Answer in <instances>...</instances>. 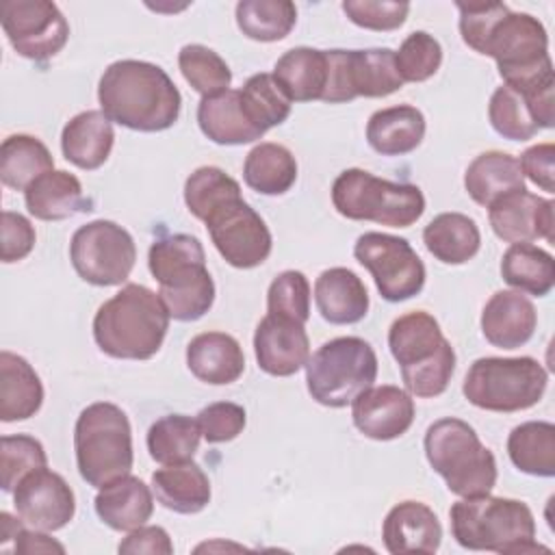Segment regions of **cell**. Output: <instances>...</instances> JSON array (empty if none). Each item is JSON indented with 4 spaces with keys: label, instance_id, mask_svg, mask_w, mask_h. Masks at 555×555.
<instances>
[{
    "label": "cell",
    "instance_id": "6da1fadb",
    "mask_svg": "<svg viewBox=\"0 0 555 555\" xmlns=\"http://www.w3.org/2000/svg\"><path fill=\"white\" fill-rule=\"evenodd\" d=\"M102 113L137 132H160L180 117L182 95L169 74L147 61L111 63L98 85Z\"/></svg>",
    "mask_w": 555,
    "mask_h": 555
},
{
    "label": "cell",
    "instance_id": "7a4b0ae2",
    "mask_svg": "<svg viewBox=\"0 0 555 555\" xmlns=\"http://www.w3.org/2000/svg\"><path fill=\"white\" fill-rule=\"evenodd\" d=\"M169 319L158 293L143 284H126L98 308L93 340L111 358L150 360L167 336Z\"/></svg>",
    "mask_w": 555,
    "mask_h": 555
},
{
    "label": "cell",
    "instance_id": "3957f363",
    "mask_svg": "<svg viewBox=\"0 0 555 555\" xmlns=\"http://www.w3.org/2000/svg\"><path fill=\"white\" fill-rule=\"evenodd\" d=\"M451 533L468 551L527 555L544 551L535 542V520L527 503L505 496H468L451 505Z\"/></svg>",
    "mask_w": 555,
    "mask_h": 555
},
{
    "label": "cell",
    "instance_id": "277c9868",
    "mask_svg": "<svg viewBox=\"0 0 555 555\" xmlns=\"http://www.w3.org/2000/svg\"><path fill=\"white\" fill-rule=\"evenodd\" d=\"M147 267L160 284L158 297L176 321L202 319L215 301V282L197 236L169 234L150 245Z\"/></svg>",
    "mask_w": 555,
    "mask_h": 555
},
{
    "label": "cell",
    "instance_id": "5b68a950",
    "mask_svg": "<svg viewBox=\"0 0 555 555\" xmlns=\"http://www.w3.org/2000/svg\"><path fill=\"white\" fill-rule=\"evenodd\" d=\"M388 347L410 395L429 399L447 390L455 371V351L429 312L414 310L395 319Z\"/></svg>",
    "mask_w": 555,
    "mask_h": 555
},
{
    "label": "cell",
    "instance_id": "8992f818",
    "mask_svg": "<svg viewBox=\"0 0 555 555\" xmlns=\"http://www.w3.org/2000/svg\"><path fill=\"white\" fill-rule=\"evenodd\" d=\"M423 447L429 466L453 494L468 499L490 494L494 488L496 460L466 421L447 416L431 423Z\"/></svg>",
    "mask_w": 555,
    "mask_h": 555
},
{
    "label": "cell",
    "instance_id": "52a82bcc",
    "mask_svg": "<svg viewBox=\"0 0 555 555\" xmlns=\"http://www.w3.org/2000/svg\"><path fill=\"white\" fill-rule=\"evenodd\" d=\"M479 54L492 56L503 85L516 91L555 85L546 28L529 13L507 9L488 30Z\"/></svg>",
    "mask_w": 555,
    "mask_h": 555
},
{
    "label": "cell",
    "instance_id": "ba28073f",
    "mask_svg": "<svg viewBox=\"0 0 555 555\" xmlns=\"http://www.w3.org/2000/svg\"><path fill=\"white\" fill-rule=\"evenodd\" d=\"M74 451L80 477L102 488L132 468V429L126 412L108 401L87 405L74 427Z\"/></svg>",
    "mask_w": 555,
    "mask_h": 555
},
{
    "label": "cell",
    "instance_id": "9c48e42d",
    "mask_svg": "<svg viewBox=\"0 0 555 555\" xmlns=\"http://www.w3.org/2000/svg\"><path fill=\"white\" fill-rule=\"evenodd\" d=\"M332 204L347 219L388 228H408L425 212V195L416 184L390 182L358 167L338 173Z\"/></svg>",
    "mask_w": 555,
    "mask_h": 555
},
{
    "label": "cell",
    "instance_id": "30bf717a",
    "mask_svg": "<svg viewBox=\"0 0 555 555\" xmlns=\"http://www.w3.org/2000/svg\"><path fill=\"white\" fill-rule=\"evenodd\" d=\"M377 377V356L358 336H338L323 343L306 362L310 397L325 408H345Z\"/></svg>",
    "mask_w": 555,
    "mask_h": 555
},
{
    "label": "cell",
    "instance_id": "8fae6325",
    "mask_svg": "<svg viewBox=\"0 0 555 555\" xmlns=\"http://www.w3.org/2000/svg\"><path fill=\"white\" fill-rule=\"evenodd\" d=\"M546 384L548 373L535 358H479L470 364L462 392L475 408L520 412L542 399Z\"/></svg>",
    "mask_w": 555,
    "mask_h": 555
},
{
    "label": "cell",
    "instance_id": "7c38bea8",
    "mask_svg": "<svg viewBox=\"0 0 555 555\" xmlns=\"http://www.w3.org/2000/svg\"><path fill=\"white\" fill-rule=\"evenodd\" d=\"M69 260L85 282L117 286L132 273L137 247L126 228L108 219H95L74 232Z\"/></svg>",
    "mask_w": 555,
    "mask_h": 555
},
{
    "label": "cell",
    "instance_id": "4fadbf2b",
    "mask_svg": "<svg viewBox=\"0 0 555 555\" xmlns=\"http://www.w3.org/2000/svg\"><path fill=\"white\" fill-rule=\"evenodd\" d=\"M353 256L371 273L379 295L390 304L412 299L425 286V264L401 236L364 232L353 245Z\"/></svg>",
    "mask_w": 555,
    "mask_h": 555
},
{
    "label": "cell",
    "instance_id": "5bb4252c",
    "mask_svg": "<svg viewBox=\"0 0 555 555\" xmlns=\"http://www.w3.org/2000/svg\"><path fill=\"white\" fill-rule=\"evenodd\" d=\"M204 223L221 258L236 269H254L271 254L273 238L264 219L241 195L217 206Z\"/></svg>",
    "mask_w": 555,
    "mask_h": 555
},
{
    "label": "cell",
    "instance_id": "9a60e30c",
    "mask_svg": "<svg viewBox=\"0 0 555 555\" xmlns=\"http://www.w3.org/2000/svg\"><path fill=\"white\" fill-rule=\"evenodd\" d=\"M0 24L13 50L30 61L52 59L69 39V24L50 0H7Z\"/></svg>",
    "mask_w": 555,
    "mask_h": 555
},
{
    "label": "cell",
    "instance_id": "2e32d148",
    "mask_svg": "<svg viewBox=\"0 0 555 555\" xmlns=\"http://www.w3.org/2000/svg\"><path fill=\"white\" fill-rule=\"evenodd\" d=\"M13 505L20 520L39 531H59L76 514V496L67 481L50 470L28 473L13 490Z\"/></svg>",
    "mask_w": 555,
    "mask_h": 555
},
{
    "label": "cell",
    "instance_id": "e0dca14e",
    "mask_svg": "<svg viewBox=\"0 0 555 555\" xmlns=\"http://www.w3.org/2000/svg\"><path fill=\"white\" fill-rule=\"evenodd\" d=\"M553 199L520 189L490 204L488 219L492 232L505 243H531L535 238L553 243Z\"/></svg>",
    "mask_w": 555,
    "mask_h": 555
},
{
    "label": "cell",
    "instance_id": "ac0fdd59",
    "mask_svg": "<svg viewBox=\"0 0 555 555\" xmlns=\"http://www.w3.org/2000/svg\"><path fill=\"white\" fill-rule=\"evenodd\" d=\"M351 418L366 438L395 440L414 423V399L399 386H371L351 401Z\"/></svg>",
    "mask_w": 555,
    "mask_h": 555
},
{
    "label": "cell",
    "instance_id": "d6986e66",
    "mask_svg": "<svg viewBox=\"0 0 555 555\" xmlns=\"http://www.w3.org/2000/svg\"><path fill=\"white\" fill-rule=\"evenodd\" d=\"M258 366L273 377H291L310 358V340L304 323L267 312L254 334Z\"/></svg>",
    "mask_w": 555,
    "mask_h": 555
},
{
    "label": "cell",
    "instance_id": "ffe728a7",
    "mask_svg": "<svg viewBox=\"0 0 555 555\" xmlns=\"http://www.w3.org/2000/svg\"><path fill=\"white\" fill-rule=\"evenodd\" d=\"M384 546L392 555L436 553L442 542V527L431 507L421 501H401L384 518Z\"/></svg>",
    "mask_w": 555,
    "mask_h": 555
},
{
    "label": "cell",
    "instance_id": "44dd1931",
    "mask_svg": "<svg viewBox=\"0 0 555 555\" xmlns=\"http://www.w3.org/2000/svg\"><path fill=\"white\" fill-rule=\"evenodd\" d=\"M538 325V312L520 291L494 293L481 312V332L499 349H516L531 340Z\"/></svg>",
    "mask_w": 555,
    "mask_h": 555
},
{
    "label": "cell",
    "instance_id": "7402d4cb",
    "mask_svg": "<svg viewBox=\"0 0 555 555\" xmlns=\"http://www.w3.org/2000/svg\"><path fill=\"white\" fill-rule=\"evenodd\" d=\"M197 124L204 137L219 145H243L264 134L245 113L238 89L204 95L197 104Z\"/></svg>",
    "mask_w": 555,
    "mask_h": 555
},
{
    "label": "cell",
    "instance_id": "603a6c76",
    "mask_svg": "<svg viewBox=\"0 0 555 555\" xmlns=\"http://www.w3.org/2000/svg\"><path fill=\"white\" fill-rule=\"evenodd\" d=\"M314 304L327 323L351 325L366 317L369 291L351 269L332 267L314 282Z\"/></svg>",
    "mask_w": 555,
    "mask_h": 555
},
{
    "label": "cell",
    "instance_id": "cb8c5ba5",
    "mask_svg": "<svg viewBox=\"0 0 555 555\" xmlns=\"http://www.w3.org/2000/svg\"><path fill=\"white\" fill-rule=\"evenodd\" d=\"M186 366L204 384L225 386L245 371V356L238 340L225 332H204L186 347Z\"/></svg>",
    "mask_w": 555,
    "mask_h": 555
},
{
    "label": "cell",
    "instance_id": "d4e9b609",
    "mask_svg": "<svg viewBox=\"0 0 555 555\" xmlns=\"http://www.w3.org/2000/svg\"><path fill=\"white\" fill-rule=\"evenodd\" d=\"M113 143V121L102 111H82L74 115L61 132V150L65 160L87 171H93L106 163Z\"/></svg>",
    "mask_w": 555,
    "mask_h": 555
},
{
    "label": "cell",
    "instance_id": "484cf974",
    "mask_svg": "<svg viewBox=\"0 0 555 555\" xmlns=\"http://www.w3.org/2000/svg\"><path fill=\"white\" fill-rule=\"evenodd\" d=\"M95 514L115 531H132L145 525L154 512L150 488L134 475H124L95 494Z\"/></svg>",
    "mask_w": 555,
    "mask_h": 555
},
{
    "label": "cell",
    "instance_id": "4316f807",
    "mask_svg": "<svg viewBox=\"0 0 555 555\" xmlns=\"http://www.w3.org/2000/svg\"><path fill=\"white\" fill-rule=\"evenodd\" d=\"M24 202L28 212L41 221H63L76 212L91 210L80 180L65 169H52L39 176L24 191Z\"/></svg>",
    "mask_w": 555,
    "mask_h": 555
},
{
    "label": "cell",
    "instance_id": "83f0119b",
    "mask_svg": "<svg viewBox=\"0 0 555 555\" xmlns=\"http://www.w3.org/2000/svg\"><path fill=\"white\" fill-rule=\"evenodd\" d=\"M425 137V115L412 104L375 111L366 124V141L382 156L414 152Z\"/></svg>",
    "mask_w": 555,
    "mask_h": 555
},
{
    "label": "cell",
    "instance_id": "f1b7e54d",
    "mask_svg": "<svg viewBox=\"0 0 555 555\" xmlns=\"http://www.w3.org/2000/svg\"><path fill=\"white\" fill-rule=\"evenodd\" d=\"M43 403V384L26 358L0 351V418L4 423L26 421Z\"/></svg>",
    "mask_w": 555,
    "mask_h": 555
},
{
    "label": "cell",
    "instance_id": "f546056e",
    "mask_svg": "<svg viewBox=\"0 0 555 555\" xmlns=\"http://www.w3.org/2000/svg\"><path fill=\"white\" fill-rule=\"evenodd\" d=\"M152 490L158 503L176 514H197L210 503V481L193 460L154 470Z\"/></svg>",
    "mask_w": 555,
    "mask_h": 555
},
{
    "label": "cell",
    "instance_id": "4dcf8cb0",
    "mask_svg": "<svg viewBox=\"0 0 555 555\" xmlns=\"http://www.w3.org/2000/svg\"><path fill=\"white\" fill-rule=\"evenodd\" d=\"M464 189L473 202L486 208L499 197L525 189V176L518 158L499 150L479 154L464 173Z\"/></svg>",
    "mask_w": 555,
    "mask_h": 555
},
{
    "label": "cell",
    "instance_id": "1f68e13d",
    "mask_svg": "<svg viewBox=\"0 0 555 555\" xmlns=\"http://www.w3.org/2000/svg\"><path fill=\"white\" fill-rule=\"evenodd\" d=\"M273 78L291 98V102L321 100L327 85L325 50L299 46L286 50L273 67Z\"/></svg>",
    "mask_w": 555,
    "mask_h": 555
},
{
    "label": "cell",
    "instance_id": "d6a6232c",
    "mask_svg": "<svg viewBox=\"0 0 555 555\" xmlns=\"http://www.w3.org/2000/svg\"><path fill=\"white\" fill-rule=\"evenodd\" d=\"M427 251L444 264H464L481 247L477 223L462 212H440L423 230Z\"/></svg>",
    "mask_w": 555,
    "mask_h": 555
},
{
    "label": "cell",
    "instance_id": "836d02e7",
    "mask_svg": "<svg viewBox=\"0 0 555 555\" xmlns=\"http://www.w3.org/2000/svg\"><path fill=\"white\" fill-rule=\"evenodd\" d=\"M243 178L256 193L284 195L297 180V160L288 147L264 141L245 156Z\"/></svg>",
    "mask_w": 555,
    "mask_h": 555
},
{
    "label": "cell",
    "instance_id": "e575fe53",
    "mask_svg": "<svg viewBox=\"0 0 555 555\" xmlns=\"http://www.w3.org/2000/svg\"><path fill=\"white\" fill-rule=\"evenodd\" d=\"M501 275L516 291L544 297L555 286V260L533 243H512L503 254Z\"/></svg>",
    "mask_w": 555,
    "mask_h": 555
},
{
    "label": "cell",
    "instance_id": "d590c367",
    "mask_svg": "<svg viewBox=\"0 0 555 555\" xmlns=\"http://www.w3.org/2000/svg\"><path fill=\"white\" fill-rule=\"evenodd\" d=\"M507 455L512 464L533 477L555 475V425L548 421H527L509 431Z\"/></svg>",
    "mask_w": 555,
    "mask_h": 555
},
{
    "label": "cell",
    "instance_id": "8d00e7d4",
    "mask_svg": "<svg viewBox=\"0 0 555 555\" xmlns=\"http://www.w3.org/2000/svg\"><path fill=\"white\" fill-rule=\"evenodd\" d=\"M54 169L50 150L30 134H11L0 147V180L4 186L26 191L39 176Z\"/></svg>",
    "mask_w": 555,
    "mask_h": 555
},
{
    "label": "cell",
    "instance_id": "74e56055",
    "mask_svg": "<svg viewBox=\"0 0 555 555\" xmlns=\"http://www.w3.org/2000/svg\"><path fill=\"white\" fill-rule=\"evenodd\" d=\"M197 418L186 414H167L152 423L147 429V451L158 464H182L193 460L199 447Z\"/></svg>",
    "mask_w": 555,
    "mask_h": 555
},
{
    "label": "cell",
    "instance_id": "f35d334b",
    "mask_svg": "<svg viewBox=\"0 0 555 555\" xmlns=\"http://www.w3.org/2000/svg\"><path fill=\"white\" fill-rule=\"evenodd\" d=\"M349 63L356 98H386L403 87L390 48L349 50Z\"/></svg>",
    "mask_w": 555,
    "mask_h": 555
},
{
    "label": "cell",
    "instance_id": "ab89813d",
    "mask_svg": "<svg viewBox=\"0 0 555 555\" xmlns=\"http://www.w3.org/2000/svg\"><path fill=\"white\" fill-rule=\"evenodd\" d=\"M297 22V9L291 0H241L236 4V24L254 41H280Z\"/></svg>",
    "mask_w": 555,
    "mask_h": 555
},
{
    "label": "cell",
    "instance_id": "60d3db41",
    "mask_svg": "<svg viewBox=\"0 0 555 555\" xmlns=\"http://www.w3.org/2000/svg\"><path fill=\"white\" fill-rule=\"evenodd\" d=\"M238 93L245 113L264 132L284 124L291 115V98L278 85L273 74L260 72L249 76Z\"/></svg>",
    "mask_w": 555,
    "mask_h": 555
},
{
    "label": "cell",
    "instance_id": "b9f144b4",
    "mask_svg": "<svg viewBox=\"0 0 555 555\" xmlns=\"http://www.w3.org/2000/svg\"><path fill=\"white\" fill-rule=\"evenodd\" d=\"M488 117L492 128L509 141H529L538 134V130H542L527 98L507 85H501L492 93Z\"/></svg>",
    "mask_w": 555,
    "mask_h": 555
},
{
    "label": "cell",
    "instance_id": "7bdbcfd3",
    "mask_svg": "<svg viewBox=\"0 0 555 555\" xmlns=\"http://www.w3.org/2000/svg\"><path fill=\"white\" fill-rule=\"evenodd\" d=\"M238 195L241 184L223 169L212 165L197 167L184 182V204L199 221H204L217 206Z\"/></svg>",
    "mask_w": 555,
    "mask_h": 555
},
{
    "label": "cell",
    "instance_id": "ee69618b",
    "mask_svg": "<svg viewBox=\"0 0 555 555\" xmlns=\"http://www.w3.org/2000/svg\"><path fill=\"white\" fill-rule=\"evenodd\" d=\"M178 67L184 80L204 95H212L230 89L232 72L228 63L210 48L202 43H186L178 52Z\"/></svg>",
    "mask_w": 555,
    "mask_h": 555
},
{
    "label": "cell",
    "instance_id": "f6af8a7d",
    "mask_svg": "<svg viewBox=\"0 0 555 555\" xmlns=\"http://www.w3.org/2000/svg\"><path fill=\"white\" fill-rule=\"evenodd\" d=\"M48 455L43 444L26 434L2 436L0 440V486L4 492H13L15 486L33 470L43 468Z\"/></svg>",
    "mask_w": 555,
    "mask_h": 555
},
{
    "label": "cell",
    "instance_id": "bcb514c9",
    "mask_svg": "<svg viewBox=\"0 0 555 555\" xmlns=\"http://www.w3.org/2000/svg\"><path fill=\"white\" fill-rule=\"evenodd\" d=\"M395 63L403 82H423L440 69L442 46L429 33L414 30L395 52Z\"/></svg>",
    "mask_w": 555,
    "mask_h": 555
},
{
    "label": "cell",
    "instance_id": "7dc6e473",
    "mask_svg": "<svg viewBox=\"0 0 555 555\" xmlns=\"http://www.w3.org/2000/svg\"><path fill=\"white\" fill-rule=\"evenodd\" d=\"M267 312L295 319L306 325L310 317V282L301 271H282L267 291Z\"/></svg>",
    "mask_w": 555,
    "mask_h": 555
},
{
    "label": "cell",
    "instance_id": "c3c4849f",
    "mask_svg": "<svg viewBox=\"0 0 555 555\" xmlns=\"http://www.w3.org/2000/svg\"><path fill=\"white\" fill-rule=\"evenodd\" d=\"M343 11L356 26L386 33L403 26L410 13V4L390 0H345Z\"/></svg>",
    "mask_w": 555,
    "mask_h": 555
},
{
    "label": "cell",
    "instance_id": "681fc988",
    "mask_svg": "<svg viewBox=\"0 0 555 555\" xmlns=\"http://www.w3.org/2000/svg\"><path fill=\"white\" fill-rule=\"evenodd\" d=\"M247 416L243 405L232 401H217L199 410L197 425L202 431V438L210 444L230 442L245 429Z\"/></svg>",
    "mask_w": 555,
    "mask_h": 555
},
{
    "label": "cell",
    "instance_id": "f907efd6",
    "mask_svg": "<svg viewBox=\"0 0 555 555\" xmlns=\"http://www.w3.org/2000/svg\"><path fill=\"white\" fill-rule=\"evenodd\" d=\"M0 232H2V245H0L2 262L9 264V262L24 260L33 251L37 236H35L33 223L24 215L4 210Z\"/></svg>",
    "mask_w": 555,
    "mask_h": 555
},
{
    "label": "cell",
    "instance_id": "816d5d0a",
    "mask_svg": "<svg viewBox=\"0 0 555 555\" xmlns=\"http://www.w3.org/2000/svg\"><path fill=\"white\" fill-rule=\"evenodd\" d=\"M327 56V85L321 102L340 104L356 98L351 85V63L349 50H325Z\"/></svg>",
    "mask_w": 555,
    "mask_h": 555
},
{
    "label": "cell",
    "instance_id": "f5cc1de1",
    "mask_svg": "<svg viewBox=\"0 0 555 555\" xmlns=\"http://www.w3.org/2000/svg\"><path fill=\"white\" fill-rule=\"evenodd\" d=\"M553 163H555V145L553 143L531 145L518 158L522 176H527L535 186H540L546 193L555 191Z\"/></svg>",
    "mask_w": 555,
    "mask_h": 555
},
{
    "label": "cell",
    "instance_id": "db71d44e",
    "mask_svg": "<svg viewBox=\"0 0 555 555\" xmlns=\"http://www.w3.org/2000/svg\"><path fill=\"white\" fill-rule=\"evenodd\" d=\"M119 553H130V555H171L173 544L169 533L163 527L156 525H141L132 529L117 546Z\"/></svg>",
    "mask_w": 555,
    "mask_h": 555
},
{
    "label": "cell",
    "instance_id": "11a10c76",
    "mask_svg": "<svg viewBox=\"0 0 555 555\" xmlns=\"http://www.w3.org/2000/svg\"><path fill=\"white\" fill-rule=\"evenodd\" d=\"M15 553H24V555H33V553H65V546L56 540H52L50 535H46V531L39 529H26V525L20 529L17 538H15Z\"/></svg>",
    "mask_w": 555,
    "mask_h": 555
},
{
    "label": "cell",
    "instance_id": "9f6ffc18",
    "mask_svg": "<svg viewBox=\"0 0 555 555\" xmlns=\"http://www.w3.org/2000/svg\"><path fill=\"white\" fill-rule=\"evenodd\" d=\"M24 527V522L17 518H13L9 512H0V544L7 546L11 540L15 542L20 529Z\"/></svg>",
    "mask_w": 555,
    "mask_h": 555
}]
</instances>
